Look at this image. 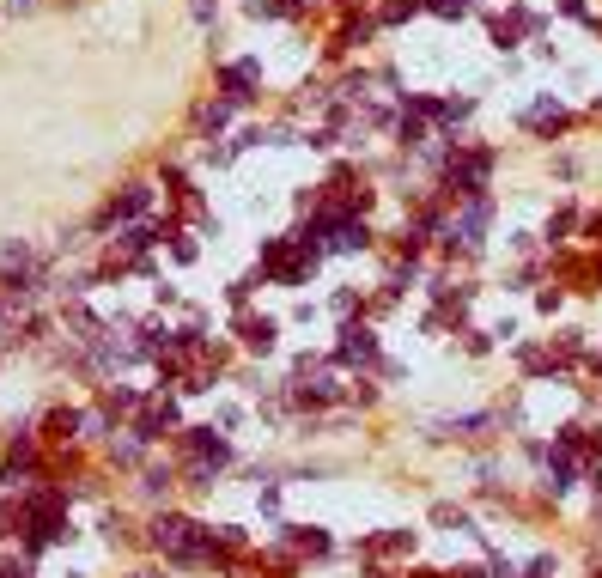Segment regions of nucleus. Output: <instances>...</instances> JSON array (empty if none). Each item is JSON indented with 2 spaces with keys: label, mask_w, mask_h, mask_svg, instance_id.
<instances>
[{
  "label": "nucleus",
  "mask_w": 602,
  "mask_h": 578,
  "mask_svg": "<svg viewBox=\"0 0 602 578\" xmlns=\"http://www.w3.org/2000/svg\"><path fill=\"white\" fill-rule=\"evenodd\" d=\"M274 335H280L274 317H244V347L250 353H274Z\"/></svg>",
  "instance_id": "obj_2"
},
{
  "label": "nucleus",
  "mask_w": 602,
  "mask_h": 578,
  "mask_svg": "<svg viewBox=\"0 0 602 578\" xmlns=\"http://www.w3.org/2000/svg\"><path fill=\"white\" fill-rule=\"evenodd\" d=\"M347 366H365V359H378V341H371V329H359V323H347L341 329V347H335Z\"/></svg>",
  "instance_id": "obj_1"
}]
</instances>
